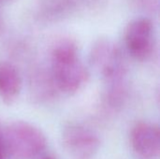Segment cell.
<instances>
[{
    "label": "cell",
    "mask_w": 160,
    "mask_h": 159,
    "mask_svg": "<svg viewBox=\"0 0 160 159\" xmlns=\"http://www.w3.org/2000/svg\"><path fill=\"white\" fill-rule=\"evenodd\" d=\"M3 134L8 157L34 159L46 150L48 142L45 134L28 122H13L3 130Z\"/></svg>",
    "instance_id": "2"
},
{
    "label": "cell",
    "mask_w": 160,
    "mask_h": 159,
    "mask_svg": "<svg viewBox=\"0 0 160 159\" xmlns=\"http://www.w3.org/2000/svg\"><path fill=\"white\" fill-rule=\"evenodd\" d=\"M92 67L106 84L127 82V65L121 52L108 41L96 44L90 54Z\"/></svg>",
    "instance_id": "3"
},
{
    "label": "cell",
    "mask_w": 160,
    "mask_h": 159,
    "mask_svg": "<svg viewBox=\"0 0 160 159\" xmlns=\"http://www.w3.org/2000/svg\"><path fill=\"white\" fill-rule=\"evenodd\" d=\"M125 43L129 54L138 61L147 60L155 46V29L153 22L144 17L133 20L125 33Z\"/></svg>",
    "instance_id": "4"
},
{
    "label": "cell",
    "mask_w": 160,
    "mask_h": 159,
    "mask_svg": "<svg viewBox=\"0 0 160 159\" xmlns=\"http://www.w3.org/2000/svg\"><path fill=\"white\" fill-rule=\"evenodd\" d=\"M130 144L133 151L142 158L158 157L160 151L158 127L147 122L138 123L131 130Z\"/></svg>",
    "instance_id": "6"
},
{
    "label": "cell",
    "mask_w": 160,
    "mask_h": 159,
    "mask_svg": "<svg viewBox=\"0 0 160 159\" xmlns=\"http://www.w3.org/2000/svg\"><path fill=\"white\" fill-rule=\"evenodd\" d=\"M51 76L56 89L68 95L77 93L87 82L89 71L81 61L74 42L64 40L54 47Z\"/></svg>",
    "instance_id": "1"
},
{
    "label": "cell",
    "mask_w": 160,
    "mask_h": 159,
    "mask_svg": "<svg viewBox=\"0 0 160 159\" xmlns=\"http://www.w3.org/2000/svg\"><path fill=\"white\" fill-rule=\"evenodd\" d=\"M22 85L18 69L9 63H0V99L6 104H12L19 97Z\"/></svg>",
    "instance_id": "7"
},
{
    "label": "cell",
    "mask_w": 160,
    "mask_h": 159,
    "mask_svg": "<svg viewBox=\"0 0 160 159\" xmlns=\"http://www.w3.org/2000/svg\"><path fill=\"white\" fill-rule=\"evenodd\" d=\"M8 153L6 150L5 145V140H4V134L3 130L0 127V159H8Z\"/></svg>",
    "instance_id": "8"
},
{
    "label": "cell",
    "mask_w": 160,
    "mask_h": 159,
    "mask_svg": "<svg viewBox=\"0 0 160 159\" xmlns=\"http://www.w3.org/2000/svg\"><path fill=\"white\" fill-rule=\"evenodd\" d=\"M62 142L66 150L77 159H90L100 146L98 134L80 124L66 126L62 132Z\"/></svg>",
    "instance_id": "5"
},
{
    "label": "cell",
    "mask_w": 160,
    "mask_h": 159,
    "mask_svg": "<svg viewBox=\"0 0 160 159\" xmlns=\"http://www.w3.org/2000/svg\"><path fill=\"white\" fill-rule=\"evenodd\" d=\"M40 159H58L56 158L54 156H52V155H48V156H43V157H41Z\"/></svg>",
    "instance_id": "9"
}]
</instances>
